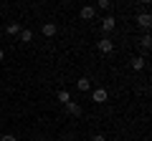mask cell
Wrapping results in <instances>:
<instances>
[{
    "mask_svg": "<svg viewBox=\"0 0 152 141\" xmlns=\"http://www.w3.org/2000/svg\"><path fill=\"white\" fill-rule=\"evenodd\" d=\"M107 98H109V93L104 91V88H94V91H91V101L94 103H104Z\"/></svg>",
    "mask_w": 152,
    "mask_h": 141,
    "instance_id": "obj_1",
    "label": "cell"
},
{
    "mask_svg": "<svg viewBox=\"0 0 152 141\" xmlns=\"http://www.w3.org/2000/svg\"><path fill=\"white\" fill-rule=\"evenodd\" d=\"M79 15H81V20H94V15H96V8H94V5H84Z\"/></svg>",
    "mask_w": 152,
    "mask_h": 141,
    "instance_id": "obj_2",
    "label": "cell"
},
{
    "mask_svg": "<svg viewBox=\"0 0 152 141\" xmlns=\"http://www.w3.org/2000/svg\"><path fill=\"white\" fill-rule=\"evenodd\" d=\"M137 23H140V28L150 30V25H152V15H150V13H140V15H137Z\"/></svg>",
    "mask_w": 152,
    "mask_h": 141,
    "instance_id": "obj_3",
    "label": "cell"
},
{
    "mask_svg": "<svg viewBox=\"0 0 152 141\" xmlns=\"http://www.w3.org/2000/svg\"><path fill=\"white\" fill-rule=\"evenodd\" d=\"M102 28H104V33L114 30V28H117V18H112V15H104V18H102Z\"/></svg>",
    "mask_w": 152,
    "mask_h": 141,
    "instance_id": "obj_4",
    "label": "cell"
},
{
    "mask_svg": "<svg viewBox=\"0 0 152 141\" xmlns=\"http://www.w3.org/2000/svg\"><path fill=\"white\" fill-rule=\"evenodd\" d=\"M96 48L102 50V53H112V50H114V43H112L109 38H102V40H96Z\"/></svg>",
    "mask_w": 152,
    "mask_h": 141,
    "instance_id": "obj_5",
    "label": "cell"
},
{
    "mask_svg": "<svg viewBox=\"0 0 152 141\" xmlns=\"http://www.w3.org/2000/svg\"><path fill=\"white\" fill-rule=\"evenodd\" d=\"M76 88H79V91L81 93H86V91H91V78H79V81H76Z\"/></svg>",
    "mask_w": 152,
    "mask_h": 141,
    "instance_id": "obj_6",
    "label": "cell"
},
{
    "mask_svg": "<svg viewBox=\"0 0 152 141\" xmlns=\"http://www.w3.org/2000/svg\"><path fill=\"white\" fill-rule=\"evenodd\" d=\"M41 33H43L46 38H53L56 33H58V28H56V23H46V25L41 28Z\"/></svg>",
    "mask_w": 152,
    "mask_h": 141,
    "instance_id": "obj_7",
    "label": "cell"
},
{
    "mask_svg": "<svg viewBox=\"0 0 152 141\" xmlns=\"http://www.w3.org/2000/svg\"><path fill=\"white\" fill-rule=\"evenodd\" d=\"M66 111H69L71 116H81V106H79V103H74V101L66 103Z\"/></svg>",
    "mask_w": 152,
    "mask_h": 141,
    "instance_id": "obj_8",
    "label": "cell"
},
{
    "mask_svg": "<svg viewBox=\"0 0 152 141\" xmlns=\"http://www.w3.org/2000/svg\"><path fill=\"white\" fill-rule=\"evenodd\" d=\"M140 45H142V50H145V53L152 48V38H150V33H145V35L140 38Z\"/></svg>",
    "mask_w": 152,
    "mask_h": 141,
    "instance_id": "obj_9",
    "label": "cell"
},
{
    "mask_svg": "<svg viewBox=\"0 0 152 141\" xmlns=\"http://www.w3.org/2000/svg\"><path fill=\"white\" fill-rule=\"evenodd\" d=\"M129 65H132V70H142V68H145L147 63H145V58H142V55H140V58H137V55H134V58H132V63H129Z\"/></svg>",
    "mask_w": 152,
    "mask_h": 141,
    "instance_id": "obj_10",
    "label": "cell"
},
{
    "mask_svg": "<svg viewBox=\"0 0 152 141\" xmlns=\"http://www.w3.org/2000/svg\"><path fill=\"white\" fill-rule=\"evenodd\" d=\"M5 30H8V35H20V30H23V28H20V23H8V28H5Z\"/></svg>",
    "mask_w": 152,
    "mask_h": 141,
    "instance_id": "obj_11",
    "label": "cell"
},
{
    "mask_svg": "<svg viewBox=\"0 0 152 141\" xmlns=\"http://www.w3.org/2000/svg\"><path fill=\"white\" fill-rule=\"evenodd\" d=\"M18 38H20V43H31V40H33V30H28V28H26V30H20Z\"/></svg>",
    "mask_w": 152,
    "mask_h": 141,
    "instance_id": "obj_12",
    "label": "cell"
},
{
    "mask_svg": "<svg viewBox=\"0 0 152 141\" xmlns=\"http://www.w3.org/2000/svg\"><path fill=\"white\" fill-rule=\"evenodd\" d=\"M56 98H58V101H61V103H64V106H66V103L71 101V93H69V91H64V88H61V91L56 93Z\"/></svg>",
    "mask_w": 152,
    "mask_h": 141,
    "instance_id": "obj_13",
    "label": "cell"
},
{
    "mask_svg": "<svg viewBox=\"0 0 152 141\" xmlns=\"http://www.w3.org/2000/svg\"><path fill=\"white\" fill-rule=\"evenodd\" d=\"M99 8H102V10H109V8H112V3H109V0H99Z\"/></svg>",
    "mask_w": 152,
    "mask_h": 141,
    "instance_id": "obj_14",
    "label": "cell"
},
{
    "mask_svg": "<svg viewBox=\"0 0 152 141\" xmlns=\"http://www.w3.org/2000/svg\"><path fill=\"white\" fill-rule=\"evenodd\" d=\"M0 141H18V139L13 134H3V136H0Z\"/></svg>",
    "mask_w": 152,
    "mask_h": 141,
    "instance_id": "obj_15",
    "label": "cell"
},
{
    "mask_svg": "<svg viewBox=\"0 0 152 141\" xmlns=\"http://www.w3.org/2000/svg\"><path fill=\"white\" fill-rule=\"evenodd\" d=\"M91 141H107V136H104V134H94Z\"/></svg>",
    "mask_w": 152,
    "mask_h": 141,
    "instance_id": "obj_16",
    "label": "cell"
},
{
    "mask_svg": "<svg viewBox=\"0 0 152 141\" xmlns=\"http://www.w3.org/2000/svg\"><path fill=\"white\" fill-rule=\"evenodd\" d=\"M3 58H5V53H3V48H0V60H3Z\"/></svg>",
    "mask_w": 152,
    "mask_h": 141,
    "instance_id": "obj_17",
    "label": "cell"
},
{
    "mask_svg": "<svg viewBox=\"0 0 152 141\" xmlns=\"http://www.w3.org/2000/svg\"><path fill=\"white\" fill-rule=\"evenodd\" d=\"M38 141H46V139H38Z\"/></svg>",
    "mask_w": 152,
    "mask_h": 141,
    "instance_id": "obj_18",
    "label": "cell"
}]
</instances>
